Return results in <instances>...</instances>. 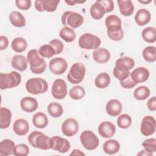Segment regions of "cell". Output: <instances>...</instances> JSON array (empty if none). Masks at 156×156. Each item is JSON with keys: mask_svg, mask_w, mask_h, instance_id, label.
I'll return each mask as SVG.
<instances>
[{"mask_svg": "<svg viewBox=\"0 0 156 156\" xmlns=\"http://www.w3.org/2000/svg\"><path fill=\"white\" fill-rule=\"evenodd\" d=\"M108 37L113 41H120L124 37V31L122 29L115 32H107Z\"/></svg>", "mask_w": 156, "mask_h": 156, "instance_id": "cell-48", "label": "cell"}, {"mask_svg": "<svg viewBox=\"0 0 156 156\" xmlns=\"http://www.w3.org/2000/svg\"><path fill=\"white\" fill-rule=\"evenodd\" d=\"M52 139V149L60 153L67 152L71 147L69 142L65 138L59 136H54Z\"/></svg>", "mask_w": 156, "mask_h": 156, "instance_id": "cell-14", "label": "cell"}, {"mask_svg": "<svg viewBox=\"0 0 156 156\" xmlns=\"http://www.w3.org/2000/svg\"><path fill=\"white\" fill-rule=\"evenodd\" d=\"M83 16L75 12L66 11L61 17V21L63 25L71 29H76L80 27L83 23Z\"/></svg>", "mask_w": 156, "mask_h": 156, "instance_id": "cell-4", "label": "cell"}, {"mask_svg": "<svg viewBox=\"0 0 156 156\" xmlns=\"http://www.w3.org/2000/svg\"><path fill=\"white\" fill-rule=\"evenodd\" d=\"M122 109V105L121 102L116 99H112L108 101L105 105V110L110 116H118Z\"/></svg>", "mask_w": 156, "mask_h": 156, "instance_id": "cell-18", "label": "cell"}, {"mask_svg": "<svg viewBox=\"0 0 156 156\" xmlns=\"http://www.w3.org/2000/svg\"><path fill=\"white\" fill-rule=\"evenodd\" d=\"M120 85L124 88H126V89H130V88H132L133 87H134L136 83H135L131 79L130 76H129L128 77H127L126 79H125L123 80L120 81Z\"/></svg>", "mask_w": 156, "mask_h": 156, "instance_id": "cell-47", "label": "cell"}, {"mask_svg": "<svg viewBox=\"0 0 156 156\" xmlns=\"http://www.w3.org/2000/svg\"><path fill=\"white\" fill-rule=\"evenodd\" d=\"M110 83V77L107 73H101L95 78V86L100 89L107 87Z\"/></svg>", "mask_w": 156, "mask_h": 156, "instance_id": "cell-32", "label": "cell"}, {"mask_svg": "<svg viewBox=\"0 0 156 156\" xmlns=\"http://www.w3.org/2000/svg\"><path fill=\"white\" fill-rule=\"evenodd\" d=\"M12 120V112L6 107L0 108V127L7 129L10 124Z\"/></svg>", "mask_w": 156, "mask_h": 156, "instance_id": "cell-27", "label": "cell"}, {"mask_svg": "<svg viewBox=\"0 0 156 156\" xmlns=\"http://www.w3.org/2000/svg\"><path fill=\"white\" fill-rule=\"evenodd\" d=\"M29 153V148L25 144H18L16 145L13 149V155L15 156H27Z\"/></svg>", "mask_w": 156, "mask_h": 156, "instance_id": "cell-43", "label": "cell"}, {"mask_svg": "<svg viewBox=\"0 0 156 156\" xmlns=\"http://www.w3.org/2000/svg\"><path fill=\"white\" fill-rule=\"evenodd\" d=\"M99 1L104 7L106 13H109L113 10V9L115 8V5H114V2L113 1L101 0V1Z\"/></svg>", "mask_w": 156, "mask_h": 156, "instance_id": "cell-49", "label": "cell"}, {"mask_svg": "<svg viewBox=\"0 0 156 156\" xmlns=\"http://www.w3.org/2000/svg\"><path fill=\"white\" fill-rule=\"evenodd\" d=\"M105 24L107 29V32H115L122 29L121 20L115 15H110L106 17Z\"/></svg>", "mask_w": 156, "mask_h": 156, "instance_id": "cell-16", "label": "cell"}, {"mask_svg": "<svg viewBox=\"0 0 156 156\" xmlns=\"http://www.w3.org/2000/svg\"><path fill=\"white\" fill-rule=\"evenodd\" d=\"M98 130L99 135L103 138H111L115 133L116 127L110 121H104L99 125Z\"/></svg>", "mask_w": 156, "mask_h": 156, "instance_id": "cell-17", "label": "cell"}, {"mask_svg": "<svg viewBox=\"0 0 156 156\" xmlns=\"http://www.w3.org/2000/svg\"><path fill=\"white\" fill-rule=\"evenodd\" d=\"M113 74L117 79L121 81L128 77L130 76V71H123L115 67L113 71Z\"/></svg>", "mask_w": 156, "mask_h": 156, "instance_id": "cell-44", "label": "cell"}, {"mask_svg": "<svg viewBox=\"0 0 156 156\" xmlns=\"http://www.w3.org/2000/svg\"><path fill=\"white\" fill-rule=\"evenodd\" d=\"M90 13L93 18L98 20L101 19L105 15V9L99 1H96L90 7Z\"/></svg>", "mask_w": 156, "mask_h": 156, "instance_id": "cell-26", "label": "cell"}, {"mask_svg": "<svg viewBox=\"0 0 156 156\" xmlns=\"http://www.w3.org/2000/svg\"><path fill=\"white\" fill-rule=\"evenodd\" d=\"M78 43L80 48L91 50L99 48L101 44V41L96 35L90 33H85L79 37Z\"/></svg>", "mask_w": 156, "mask_h": 156, "instance_id": "cell-7", "label": "cell"}, {"mask_svg": "<svg viewBox=\"0 0 156 156\" xmlns=\"http://www.w3.org/2000/svg\"><path fill=\"white\" fill-rule=\"evenodd\" d=\"M26 90L32 94H39L45 93L48 89L46 80L41 78H30L26 83Z\"/></svg>", "mask_w": 156, "mask_h": 156, "instance_id": "cell-5", "label": "cell"}, {"mask_svg": "<svg viewBox=\"0 0 156 156\" xmlns=\"http://www.w3.org/2000/svg\"><path fill=\"white\" fill-rule=\"evenodd\" d=\"M138 2L141 3V4H149L150 2H152L151 0H149V1H140L138 0Z\"/></svg>", "mask_w": 156, "mask_h": 156, "instance_id": "cell-55", "label": "cell"}, {"mask_svg": "<svg viewBox=\"0 0 156 156\" xmlns=\"http://www.w3.org/2000/svg\"><path fill=\"white\" fill-rule=\"evenodd\" d=\"M15 146L14 141L11 140L5 139L2 140L0 143V155L4 156L13 155Z\"/></svg>", "mask_w": 156, "mask_h": 156, "instance_id": "cell-28", "label": "cell"}, {"mask_svg": "<svg viewBox=\"0 0 156 156\" xmlns=\"http://www.w3.org/2000/svg\"><path fill=\"white\" fill-rule=\"evenodd\" d=\"M86 69L83 63L76 62L72 65L67 74L68 80L73 84H78L84 79Z\"/></svg>", "mask_w": 156, "mask_h": 156, "instance_id": "cell-6", "label": "cell"}, {"mask_svg": "<svg viewBox=\"0 0 156 156\" xmlns=\"http://www.w3.org/2000/svg\"><path fill=\"white\" fill-rule=\"evenodd\" d=\"M31 1L30 0H16L15 1V4L16 7L23 10H27L31 7Z\"/></svg>", "mask_w": 156, "mask_h": 156, "instance_id": "cell-46", "label": "cell"}, {"mask_svg": "<svg viewBox=\"0 0 156 156\" xmlns=\"http://www.w3.org/2000/svg\"><path fill=\"white\" fill-rule=\"evenodd\" d=\"M60 2L59 0H37L35 1V7L38 12H54Z\"/></svg>", "mask_w": 156, "mask_h": 156, "instance_id": "cell-13", "label": "cell"}, {"mask_svg": "<svg viewBox=\"0 0 156 156\" xmlns=\"http://www.w3.org/2000/svg\"><path fill=\"white\" fill-rule=\"evenodd\" d=\"M39 54L43 58H51L55 54V51L54 48L49 44H44L41 46L38 49Z\"/></svg>", "mask_w": 156, "mask_h": 156, "instance_id": "cell-40", "label": "cell"}, {"mask_svg": "<svg viewBox=\"0 0 156 156\" xmlns=\"http://www.w3.org/2000/svg\"><path fill=\"white\" fill-rule=\"evenodd\" d=\"M85 94V89L80 85H76L71 88L69 91V97L74 100H79L84 97Z\"/></svg>", "mask_w": 156, "mask_h": 156, "instance_id": "cell-39", "label": "cell"}, {"mask_svg": "<svg viewBox=\"0 0 156 156\" xmlns=\"http://www.w3.org/2000/svg\"><path fill=\"white\" fill-rule=\"evenodd\" d=\"M132 124V118L127 114H122L117 119V124L121 129H127Z\"/></svg>", "mask_w": 156, "mask_h": 156, "instance_id": "cell-41", "label": "cell"}, {"mask_svg": "<svg viewBox=\"0 0 156 156\" xmlns=\"http://www.w3.org/2000/svg\"><path fill=\"white\" fill-rule=\"evenodd\" d=\"M156 122L155 118L151 115L144 116L141 121L140 132L144 136H150L155 131Z\"/></svg>", "mask_w": 156, "mask_h": 156, "instance_id": "cell-11", "label": "cell"}, {"mask_svg": "<svg viewBox=\"0 0 156 156\" xmlns=\"http://www.w3.org/2000/svg\"><path fill=\"white\" fill-rule=\"evenodd\" d=\"M134 66V60L130 57L124 56L120 57L116 60L115 67L123 71H130Z\"/></svg>", "mask_w": 156, "mask_h": 156, "instance_id": "cell-21", "label": "cell"}, {"mask_svg": "<svg viewBox=\"0 0 156 156\" xmlns=\"http://www.w3.org/2000/svg\"><path fill=\"white\" fill-rule=\"evenodd\" d=\"M38 106V101L35 98L32 97H24L20 101V107L21 109L27 113H32L35 111L37 109Z\"/></svg>", "mask_w": 156, "mask_h": 156, "instance_id": "cell-19", "label": "cell"}, {"mask_svg": "<svg viewBox=\"0 0 156 156\" xmlns=\"http://www.w3.org/2000/svg\"><path fill=\"white\" fill-rule=\"evenodd\" d=\"M51 93L56 99H64L68 93L67 85L65 81L62 79H55L52 85Z\"/></svg>", "mask_w": 156, "mask_h": 156, "instance_id": "cell-9", "label": "cell"}, {"mask_svg": "<svg viewBox=\"0 0 156 156\" xmlns=\"http://www.w3.org/2000/svg\"><path fill=\"white\" fill-rule=\"evenodd\" d=\"M9 20L11 24L16 27H24L26 25V19L21 13L18 11H13L9 15Z\"/></svg>", "mask_w": 156, "mask_h": 156, "instance_id": "cell-30", "label": "cell"}, {"mask_svg": "<svg viewBox=\"0 0 156 156\" xmlns=\"http://www.w3.org/2000/svg\"><path fill=\"white\" fill-rule=\"evenodd\" d=\"M32 123L35 127L39 129L45 128L48 124V119L46 114L43 112H37L32 117Z\"/></svg>", "mask_w": 156, "mask_h": 156, "instance_id": "cell-31", "label": "cell"}, {"mask_svg": "<svg viewBox=\"0 0 156 156\" xmlns=\"http://www.w3.org/2000/svg\"><path fill=\"white\" fill-rule=\"evenodd\" d=\"M27 60L30 65V69L34 74H41L46 69L47 64L43 57L39 54L38 50H30L27 54Z\"/></svg>", "mask_w": 156, "mask_h": 156, "instance_id": "cell-1", "label": "cell"}, {"mask_svg": "<svg viewBox=\"0 0 156 156\" xmlns=\"http://www.w3.org/2000/svg\"><path fill=\"white\" fill-rule=\"evenodd\" d=\"M143 39L147 43H153L156 41V29L154 27L144 28L141 33Z\"/></svg>", "mask_w": 156, "mask_h": 156, "instance_id": "cell-34", "label": "cell"}, {"mask_svg": "<svg viewBox=\"0 0 156 156\" xmlns=\"http://www.w3.org/2000/svg\"><path fill=\"white\" fill-rule=\"evenodd\" d=\"M65 2L68 4L69 5H74L75 4H77L76 0H65Z\"/></svg>", "mask_w": 156, "mask_h": 156, "instance_id": "cell-54", "label": "cell"}, {"mask_svg": "<svg viewBox=\"0 0 156 156\" xmlns=\"http://www.w3.org/2000/svg\"><path fill=\"white\" fill-rule=\"evenodd\" d=\"M21 82V75L16 71L0 73V88L2 90L18 86Z\"/></svg>", "mask_w": 156, "mask_h": 156, "instance_id": "cell-3", "label": "cell"}, {"mask_svg": "<svg viewBox=\"0 0 156 156\" xmlns=\"http://www.w3.org/2000/svg\"><path fill=\"white\" fill-rule=\"evenodd\" d=\"M9 46V40L7 37L4 35L0 37V50L2 51L5 49Z\"/></svg>", "mask_w": 156, "mask_h": 156, "instance_id": "cell-51", "label": "cell"}, {"mask_svg": "<svg viewBox=\"0 0 156 156\" xmlns=\"http://www.w3.org/2000/svg\"><path fill=\"white\" fill-rule=\"evenodd\" d=\"M80 141L85 149L92 151L98 147L99 140L96 134L91 130H84L80 135Z\"/></svg>", "mask_w": 156, "mask_h": 156, "instance_id": "cell-8", "label": "cell"}, {"mask_svg": "<svg viewBox=\"0 0 156 156\" xmlns=\"http://www.w3.org/2000/svg\"><path fill=\"white\" fill-rule=\"evenodd\" d=\"M151 94L150 90L146 86H140L133 91L134 98L139 101H144Z\"/></svg>", "mask_w": 156, "mask_h": 156, "instance_id": "cell-37", "label": "cell"}, {"mask_svg": "<svg viewBox=\"0 0 156 156\" xmlns=\"http://www.w3.org/2000/svg\"><path fill=\"white\" fill-rule=\"evenodd\" d=\"M94 60L99 63H105L110 58V53L105 48H99L95 49L93 53Z\"/></svg>", "mask_w": 156, "mask_h": 156, "instance_id": "cell-24", "label": "cell"}, {"mask_svg": "<svg viewBox=\"0 0 156 156\" xmlns=\"http://www.w3.org/2000/svg\"><path fill=\"white\" fill-rule=\"evenodd\" d=\"M59 36L66 42L71 43L75 40L76 33L73 29L65 26L60 29L59 32Z\"/></svg>", "mask_w": 156, "mask_h": 156, "instance_id": "cell-35", "label": "cell"}, {"mask_svg": "<svg viewBox=\"0 0 156 156\" xmlns=\"http://www.w3.org/2000/svg\"><path fill=\"white\" fill-rule=\"evenodd\" d=\"M12 67L20 71H24L27 68V60L24 55L20 54L15 55L11 60Z\"/></svg>", "mask_w": 156, "mask_h": 156, "instance_id": "cell-23", "label": "cell"}, {"mask_svg": "<svg viewBox=\"0 0 156 156\" xmlns=\"http://www.w3.org/2000/svg\"><path fill=\"white\" fill-rule=\"evenodd\" d=\"M49 68L52 73L55 75L63 74L68 68L66 60L62 57L52 58L49 63Z\"/></svg>", "mask_w": 156, "mask_h": 156, "instance_id": "cell-10", "label": "cell"}, {"mask_svg": "<svg viewBox=\"0 0 156 156\" xmlns=\"http://www.w3.org/2000/svg\"><path fill=\"white\" fill-rule=\"evenodd\" d=\"M47 110L49 114L53 118H58L63 113L62 105L58 102H51L48 105Z\"/></svg>", "mask_w": 156, "mask_h": 156, "instance_id": "cell-36", "label": "cell"}, {"mask_svg": "<svg viewBox=\"0 0 156 156\" xmlns=\"http://www.w3.org/2000/svg\"><path fill=\"white\" fill-rule=\"evenodd\" d=\"M119 149L120 144L116 140H108L103 144V150L104 152L109 155H113L118 152Z\"/></svg>", "mask_w": 156, "mask_h": 156, "instance_id": "cell-29", "label": "cell"}, {"mask_svg": "<svg viewBox=\"0 0 156 156\" xmlns=\"http://www.w3.org/2000/svg\"><path fill=\"white\" fill-rule=\"evenodd\" d=\"M151 15L150 12L145 9H139L135 15V21L140 26H143L150 22Z\"/></svg>", "mask_w": 156, "mask_h": 156, "instance_id": "cell-22", "label": "cell"}, {"mask_svg": "<svg viewBox=\"0 0 156 156\" xmlns=\"http://www.w3.org/2000/svg\"><path fill=\"white\" fill-rule=\"evenodd\" d=\"M147 106L149 110L154 112L156 110V97L153 96L151 98H150L147 102Z\"/></svg>", "mask_w": 156, "mask_h": 156, "instance_id": "cell-50", "label": "cell"}, {"mask_svg": "<svg viewBox=\"0 0 156 156\" xmlns=\"http://www.w3.org/2000/svg\"><path fill=\"white\" fill-rule=\"evenodd\" d=\"M132 80L137 83L146 82L149 77V71L144 67H138L130 74Z\"/></svg>", "mask_w": 156, "mask_h": 156, "instance_id": "cell-15", "label": "cell"}, {"mask_svg": "<svg viewBox=\"0 0 156 156\" xmlns=\"http://www.w3.org/2000/svg\"><path fill=\"white\" fill-rule=\"evenodd\" d=\"M13 130L18 135H25L29 130V122L27 120L23 118L18 119L13 123Z\"/></svg>", "mask_w": 156, "mask_h": 156, "instance_id": "cell-20", "label": "cell"}, {"mask_svg": "<svg viewBox=\"0 0 156 156\" xmlns=\"http://www.w3.org/2000/svg\"><path fill=\"white\" fill-rule=\"evenodd\" d=\"M143 57L147 62H154L156 60V48L153 46L146 47L142 52Z\"/></svg>", "mask_w": 156, "mask_h": 156, "instance_id": "cell-38", "label": "cell"}, {"mask_svg": "<svg viewBox=\"0 0 156 156\" xmlns=\"http://www.w3.org/2000/svg\"><path fill=\"white\" fill-rule=\"evenodd\" d=\"M118 4L120 13L124 16H130L134 11V5L130 0H119Z\"/></svg>", "mask_w": 156, "mask_h": 156, "instance_id": "cell-25", "label": "cell"}, {"mask_svg": "<svg viewBox=\"0 0 156 156\" xmlns=\"http://www.w3.org/2000/svg\"><path fill=\"white\" fill-rule=\"evenodd\" d=\"M61 129L62 133L65 136H73L76 135L79 130L78 122L74 118H67L62 124Z\"/></svg>", "mask_w": 156, "mask_h": 156, "instance_id": "cell-12", "label": "cell"}, {"mask_svg": "<svg viewBox=\"0 0 156 156\" xmlns=\"http://www.w3.org/2000/svg\"><path fill=\"white\" fill-rule=\"evenodd\" d=\"M70 155H85V154L79 149H74Z\"/></svg>", "mask_w": 156, "mask_h": 156, "instance_id": "cell-52", "label": "cell"}, {"mask_svg": "<svg viewBox=\"0 0 156 156\" xmlns=\"http://www.w3.org/2000/svg\"><path fill=\"white\" fill-rule=\"evenodd\" d=\"M49 44L54 48L55 51V54H60L63 52L64 45L61 40L58 39H53L49 41Z\"/></svg>", "mask_w": 156, "mask_h": 156, "instance_id": "cell-45", "label": "cell"}, {"mask_svg": "<svg viewBox=\"0 0 156 156\" xmlns=\"http://www.w3.org/2000/svg\"><path fill=\"white\" fill-rule=\"evenodd\" d=\"M11 46L15 52L21 53L26 51L27 47V43L24 38L16 37L12 40Z\"/></svg>", "mask_w": 156, "mask_h": 156, "instance_id": "cell-33", "label": "cell"}, {"mask_svg": "<svg viewBox=\"0 0 156 156\" xmlns=\"http://www.w3.org/2000/svg\"><path fill=\"white\" fill-rule=\"evenodd\" d=\"M142 146L146 151L152 154L156 151V140L154 138L146 139L142 143Z\"/></svg>", "mask_w": 156, "mask_h": 156, "instance_id": "cell-42", "label": "cell"}, {"mask_svg": "<svg viewBox=\"0 0 156 156\" xmlns=\"http://www.w3.org/2000/svg\"><path fill=\"white\" fill-rule=\"evenodd\" d=\"M137 155H152V154L149 153V152L146 151L144 149V150H141Z\"/></svg>", "mask_w": 156, "mask_h": 156, "instance_id": "cell-53", "label": "cell"}, {"mask_svg": "<svg viewBox=\"0 0 156 156\" xmlns=\"http://www.w3.org/2000/svg\"><path fill=\"white\" fill-rule=\"evenodd\" d=\"M28 142L35 148L43 150L52 149V139L39 131H33L27 137Z\"/></svg>", "mask_w": 156, "mask_h": 156, "instance_id": "cell-2", "label": "cell"}]
</instances>
